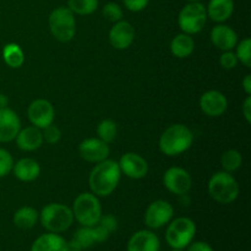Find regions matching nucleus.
<instances>
[{"label": "nucleus", "mask_w": 251, "mask_h": 251, "mask_svg": "<svg viewBox=\"0 0 251 251\" xmlns=\"http://www.w3.org/2000/svg\"><path fill=\"white\" fill-rule=\"evenodd\" d=\"M122 176L117 161L107 158L100 163H96L88 176L91 193L98 198H107L112 195L119 185Z\"/></svg>", "instance_id": "f257e3e1"}, {"label": "nucleus", "mask_w": 251, "mask_h": 251, "mask_svg": "<svg viewBox=\"0 0 251 251\" xmlns=\"http://www.w3.org/2000/svg\"><path fill=\"white\" fill-rule=\"evenodd\" d=\"M194 142V134L184 124H173L167 127L158 140V149L168 157H176L188 151Z\"/></svg>", "instance_id": "f03ea898"}, {"label": "nucleus", "mask_w": 251, "mask_h": 251, "mask_svg": "<svg viewBox=\"0 0 251 251\" xmlns=\"http://www.w3.org/2000/svg\"><path fill=\"white\" fill-rule=\"evenodd\" d=\"M74 218L71 207L59 202H51L44 206L39 212V222L42 227L50 233L66 232L73 226Z\"/></svg>", "instance_id": "7ed1b4c3"}, {"label": "nucleus", "mask_w": 251, "mask_h": 251, "mask_svg": "<svg viewBox=\"0 0 251 251\" xmlns=\"http://www.w3.org/2000/svg\"><path fill=\"white\" fill-rule=\"evenodd\" d=\"M208 195L218 203L229 205L234 202L240 193L239 184L232 173L220 171L212 174L207 183Z\"/></svg>", "instance_id": "20e7f679"}, {"label": "nucleus", "mask_w": 251, "mask_h": 251, "mask_svg": "<svg viewBox=\"0 0 251 251\" xmlns=\"http://www.w3.org/2000/svg\"><path fill=\"white\" fill-rule=\"evenodd\" d=\"M74 218L83 227H93L100 222L102 205L98 196L93 193H81L74 200L71 206Z\"/></svg>", "instance_id": "39448f33"}, {"label": "nucleus", "mask_w": 251, "mask_h": 251, "mask_svg": "<svg viewBox=\"0 0 251 251\" xmlns=\"http://www.w3.org/2000/svg\"><path fill=\"white\" fill-rule=\"evenodd\" d=\"M48 25L51 36L61 43H68L75 37L76 19L68 6L55 7L49 14Z\"/></svg>", "instance_id": "423d86ee"}, {"label": "nucleus", "mask_w": 251, "mask_h": 251, "mask_svg": "<svg viewBox=\"0 0 251 251\" xmlns=\"http://www.w3.org/2000/svg\"><path fill=\"white\" fill-rule=\"evenodd\" d=\"M166 242L172 249H186L196 235V225L191 218L178 217L168 223Z\"/></svg>", "instance_id": "0eeeda50"}, {"label": "nucleus", "mask_w": 251, "mask_h": 251, "mask_svg": "<svg viewBox=\"0 0 251 251\" xmlns=\"http://www.w3.org/2000/svg\"><path fill=\"white\" fill-rule=\"evenodd\" d=\"M207 12L206 6L200 1L188 2L183 9L179 11L178 25L181 32L186 34L199 33L202 31L207 22Z\"/></svg>", "instance_id": "6e6552de"}, {"label": "nucleus", "mask_w": 251, "mask_h": 251, "mask_svg": "<svg viewBox=\"0 0 251 251\" xmlns=\"http://www.w3.org/2000/svg\"><path fill=\"white\" fill-rule=\"evenodd\" d=\"M174 216V208L168 201L156 200L147 206L145 211L144 222L151 230L159 229L168 225Z\"/></svg>", "instance_id": "1a4fd4ad"}, {"label": "nucleus", "mask_w": 251, "mask_h": 251, "mask_svg": "<svg viewBox=\"0 0 251 251\" xmlns=\"http://www.w3.org/2000/svg\"><path fill=\"white\" fill-rule=\"evenodd\" d=\"M163 185L169 193L184 196L193 188V178L186 169L181 167H171L163 174Z\"/></svg>", "instance_id": "9d476101"}, {"label": "nucleus", "mask_w": 251, "mask_h": 251, "mask_svg": "<svg viewBox=\"0 0 251 251\" xmlns=\"http://www.w3.org/2000/svg\"><path fill=\"white\" fill-rule=\"evenodd\" d=\"M27 117L33 126L43 130L44 127L54 123L55 109L48 100L38 98L29 103L28 108H27Z\"/></svg>", "instance_id": "9b49d317"}, {"label": "nucleus", "mask_w": 251, "mask_h": 251, "mask_svg": "<svg viewBox=\"0 0 251 251\" xmlns=\"http://www.w3.org/2000/svg\"><path fill=\"white\" fill-rule=\"evenodd\" d=\"M78 154L88 163H100L109 157L110 147L98 137H88L78 145Z\"/></svg>", "instance_id": "f8f14e48"}, {"label": "nucleus", "mask_w": 251, "mask_h": 251, "mask_svg": "<svg viewBox=\"0 0 251 251\" xmlns=\"http://www.w3.org/2000/svg\"><path fill=\"white\" fill-rule=\"evenodd\" d=\"M119 168L122 174L134 180L144 179L149 173V163L146 159L135 152H126L120 157Z\"/></svg>", "instance_id": "ddd939ff"}, {"label": "nucleus", "mask_w": 251, "mask_h": 251, "mask_svg": "<svg viewBox=\"0 0 251 251\" xmlns=\"http://www.w3.org/2000/svg\"><path fill=\"white\" fill-rule=\"evenodd\" d=\"M201 110L207 117L218 118L227 112L228 100L225 93L217 90H210L202 93L199 100Z\"/></svg>", "instance_id": "4468645a"}, {"label": "nucleus", "mask_w": 251, "mask_h": 251, "mask_svg": "<svg viewBox=\"0 0 251 251\" xmlns=\"http://www.w3.org/2000/svg\"><path fill=\"white\" fill-rule=\"evenodd\" d=\"M109 38L110 46L118 50H125L129 48L135 39V28L129 21L120 20V21L113 24L112 28L109 29Z\"/></svg>", "instance_id": "2eb2a0df"}, {"label": "nucleus", "mask_w": 251, "mask_h": 251, "mask_svg": "<svg viewBox=\"0 0 251 251\" xmlns=\"http://www.w3.org/2000/svg\"><path fill=\"white\" fill-rule=\"evenodd\" d=\"M21 129V119L11 108H0V144H7L16 139Z\"/></svg>", "instance_id": "dca6fc26"}, {"label": "nucleus", "mask_w": 251, "mask_h": 251, "mask_svg": "<svg viewBox=\"0 0 251 251\" xmlns=\"http://www.w3.org/2000/svg\"><path fill=\"white\" fill-rule=\"evenodd\" d=\"M161 240L151 229H141L130 237L126 251H159Z\"/></svg>", "instance_id": "f3484780"}, {"label": "nucleus", "mask_w": 251, "mask_h": 251, "mask_svg": "<svg viewBox=\"0 0 251 251\" xmlns=\"http://www.w3.org/2000/svg\"><path fill=\"white\" fill-rule=\"evenodd\" d=\"M211 42L221 51L233 50L238 44V34L230 26L225 24H217L210 33Z\"/></svg>", "instance_id": "a211bd4d"}, {"label": "nucleus", "mask_w": 251, "mask_h": 251, "mask_svg": "<svg viewBox=\"0 0 251 251\" xmlns=\"http://www.w3.org/2000/svg\"><path fill=\"white\" fill-rule=\"evenodd\" d=\"M15 141H16L17 147L25 152L37 151L44 144L42 130L33 126V125L20 129Z\"/></svg>", "instance_id": "6ab92c4d"}, {"label": "nucleus", "mask_w": 251, "mask_h": 251, "mask_svg": "<svg viewBox=\"0 0 251 251\" xmlns=\"http://www.w3.org/2000/svg\"><path fill=\"white\" fill-rule=\"evenodd\" d=\"M11 172L17 180L24 181V183H31V181L36 180L41 174V166L36 159L25 157L14 163Z\"/></svg>", "instance_id": "aec40b11"}, {"label": "nucleus", "mask_w": 251, "mask_h": 251, "mask_svg": "<svg viewBox=\"0 0 251 251\" xmlns=\"http://www.w3.org/2000/svg\"><path fill=\"white\" fill-rule=\"evenodd\" d=\"M207 17L216 24H223L234 12V1L233 0H210L206 6Z\"/></svg>", "instance_id": "412c9836"}, {"label": "nucleus", "mask_w": 251, "mask_h": 251, "mask_svg": "<svg viewBox=\"0 0 251 251\" xmlns=\"http://www.w3.org/2000/svg\"><path fill=\"white\" fill-rule=\"evenodd\" d=\"M29 251H66V240L58 233L47 232L32 243Z\"/></svg>", "instance_id": "4be33fe9"}, {"label": "nucleus", "mask_w": 251, "mask_h": 251, "mask_svg": "<svg viewBox=\"0 0 251 251\" xmlns=\"http://www.w3.org/2000/svg\"><path fill=\"white\" fill-rule=\"evenodd\" d=\"M169 48H171L172 54L176 58H188L193 54L194 49H195V41H194L193 36L181 32L172 39Z\"/></svg>", "instance_id": "5701e85b"}, {"label": "nucleus", "mask_w": 251, "mask_h": 251, "mask_svg": "<svg viewBox=\"0 0 251 251\" xmlns=\"http://www.w3.org/2000/svg\"><path fill=\"white\" fill-rule=\"evenodd\" d=\"M39 220V212L31 206H22L12 216V222L19 229L28 230L37 225Z\"/></svg>", "instance_id": "b1692460"}, {"label": "nucleus", "mask_w": 251, "mask_h": 251, "mask_svg": "<svg viewBox=\"0 0 251 251\" xmlns=\"http://www.w3.org/2000/svg\"><path fill=\"white\" fill-rule=\"evenodd\" d=\"M2 60L9 68L19 69L25 63V53L17 43L5 44L1 51Z\"/></svg>", "instance_id": "393cba45"}, {"label": "nucleus", "mask_w": 251, "mask_h": 251, "mask_svg": "<svg viewBox=\"0 0 251 251\" xmlns=\"http://www.w3.org/2000/svg\"><path fill=\"white\" fill-rule=\"evenodd\" d=\"M100 6L98 0H68V9L74 15L87 16L93 14Z\"/></svg>", "instance_id": "a878e982"}, {"label": "nucleus", "mask_w": 251, "mask_h": 251, "mask_svg": "<svg viewBox=\"0 0 251 251\" xmlns=\"http://www.w3.org/2000/svg\"><path fill=\"white\" fill-rule=\"evenodd\" d=\"M242 164L243 156L238 150H227L221 157V166H222L223 171L228 172V173H233V172L238 171L242 167Z\"/></svg>", "instance_id": "bb28decb"}, {"label": "nucleus", "mask_w": 251, "mask_h": 251, "mask_svg": "<svg viewBox=\"0 0 251 251\" xmlns=\"http://www.w3.org/2000/svg\"><path fill=\"white\" fill-rule=\"evenodd\" d=\"M118 125L114 120L104 119L97 125V137L105 144H112L117 139Z\"/></svg>", "instance_id": "cd10ccee"}, {"label": "nucleus", "mask_w": 251, "mask_h": 251, "mask_svg": "<svg viewBox=\"0 0 251 251\" xmlns=\"http://www.w3.org/2000/svg\"><path fill=\"white\" fill-rule=\"evenodd\" d=\"M235 55L239 63L247 68H251V39L244 38L235 46Z\"/></svg>", "instance_id": "c85d7f7f"}, {"label": "nucleus", "mask_w": 251, "mask_h": 251, "mask_svg": "<svg viewBox=\"0 0 251 251\" xmlns=\"http://www.w3.org/2000/svg\"><path fill=\"white\" fill-rule=\"evenodd\" d=\"M74 239L83 248V249H88V248L92 247L93 244H96L95 242V235H93V229L92 227H81L76 230V233L74 234Z\"/></svg>", "instance_id": "c756f323"}, {"label": "nucleus", "mask_w": 251, "mask_h": 251, "mask_svg": "<svg viewBox=\"0 0 251 251\" xmlns=\"http://www.w3.org/2000/svg\"><path fill=\"white\" fill-rule=\"evenodd\" d=\"M102 15L104 16V19L107 20V21L115 24V22L123 20V9L119 4H117V2L109 1L103 6Z\"/></svg>", "instance_id": "7c9ffc66"}, {"label": "nucleus", "mask_w": 251, "mask_h": 251, "mask_svg": "<svg viewBox=\"0 0 251 251\" xmlns=\"http://www.w3.org/2000/svg\"><path fill=\"white\" fill-rule=\"evenodd\" d=\"M14 158L7 150L0 147V179L9 176L14 167Z\"/></svg>", "instance_id": "2f4dec72"}, {"label": "nucleus", "mask_w": 251, "mask_h": 251, "mask_svg": "<svg viewBox=\"0 0 251 251\" xmlns=\"http://www.w3.org/2000/svg\"><path fill=\"white\" fill-rule=\"evenodd\" d=\"M42 134H43L44 142H47V144L49 145L58 144L61 140V130L59 129L56 125H54V123L48 125L47 127H44V129L42 130Z\"/></svg>", "instance_id": "473e14b6"}, {"label": "nucleus", "mask_w": 251, "mask_h": 251, "mask_svg": "<svg viewBox=\"0 0 251 251\" xmlns=\"http://www.w3.org/2000/svg\"><path fill=\"white\" fill-rule=\"evenodd\" d=\"M220 64L226 70H232V69L237 68V65L239 64V60H238L237 55H235V51L227 50L222 51V54H221Z\"/></svg>", "instance_id": "72a5a7b5"}, {"label": "nucleus", "mask_w": 251, "mask_h": 251, "mask_svg": "<svg viewBox=\"0 0 251 251\" xmlns=\"http://www.w3.org/2000/svg\"><path fill=\"white\" fill-rule=\"evenodd\" d=\"M98 225L102 226L103 228H105V229H107L108 232L112 234V233L117 232L119 223H118V220H117V217H115V216H113V215H102V216H100Z\"/></svg>", "instance_id": "f704fd0d"}, {"label": "nucleus", "mask_w": 251, "mask_h": 251, "mask_svg": "<svg viewBox=\"0 0 251 251\" xmlns=\"http://www.w3.org/2000/svg\"><path fill=\"white\" fill-rule=\"evenodd\" d=\"M123 2L129 11L140 12L146 9L150 0H123Z\"/></svg>", "instance_id": "c9c22d12"}, {"label": "nucleus", "mask_w": 251, "mask_h": 251, "mask_svg": "<svg viewBox=\"0 0 251 251\" xmlns=\"http://www.w3.org/2000/svg\"><path fill=\"white\" fill-rule=\"evenodd\" d=\"M92 229H93V235H95L96 244H98V243H104L109 239L110 233L108 232L105 228H103L102 226L98 225V223L96 226H93Z\"/></svg>", "instance_id": "e433bc0d"}, {"label": "nucleus", "mask_w": 251, "mask_h": 251, "mask_svg": "<svg viewBox=\"0 0 251 251\" xmlns=\"http://www.w3.org/2000/svg\"><path fill=\"white\" fill-rule=\"evenodd\" d=\"M186 251H215L213 248L211 247L208 243L206 242H191L190 244L186 247Z\"/></svg>", "instance_id": "4c0bfd02"}, {"label": "nucleus", "mask_w": 251, "mask_h": 251, "mask_svg": "<svg viewBox=\"0 0 251 251\" xmlns=\"http://www.w3.org/2000/svg\"><path fill=\"white\" fill-rule=\"evenodd\" d=\"M242 113L244 115L245 120H247L248 124L251 123V96H247L244 103L242 105Z\"/></svg>", "instance_id": "58836bf2"}, {"label": "nucleus", "mask_w": 251, "mask_h": 251, "mask_svg": "<svg viewBox=\"0 0 251 251\" xmlns=\"http://www.w3.org/2000/svg\"><path fill=\"white\" fill-rule=\"evenodd\" d=\"M242 86H243V90H244L245 95L247 96H251V75L248 74L242 81Z\"/></svg>", "instance_id": "ea45409f"}, {"label": "nucleus", "mask_w": 251, "mask_h": 251, "mask_svg": "<svg viewBox=\"0 0 251 251\" xmlns=\"http://www.w3.org/2000/svg\"><path fill=\"white\" fill-rule=\"evenodd\" d=\"M83 248L76 242L75 239H71L70 242H66V251H82Z\"/></svg>", "instance_id": "a19ab883"}, {"label": "nucleus", "mask_w": 251, "mask_h": 251, "mask_svg": "<svg viewBox=\"0 0 251 251\" xmlns=\"http://www.w3.org/2000/svg\"><path fill=\"white\" fill-rule=\"evenodd\" d=\"M7 104H9V98L2 95V93H0V108L7 107Z\"/></svg>", "instance_id": "79ce46f5"}, {"label": "nucleus", "mask_w": 251, "mask_h": 251, "mask_svg": "<svg viewBox=\"0 0 251 251\" xmlns=\"http://www.w3.org/2000/svg\"><path fill=\"white\" fill-rule=\"evenodd\" d=\"M188 2H191V1H200V0H186Z\"/></svg>", "instance_id": "37998d69"}, {"label": "nucleus", "mask_w": 251, "mask_h": 251, "mask_svg": "<svg viewBox=\"0 0 251 251\" xmlns=\"http://www.w3.org/2000/svg\"><path fill=\"white\" fill-rule=\"evenodd\" d=\"M171 251H184V250H181V249H172Z\"/></svg>", "instance_id": "c03bdc74"}]
</instances>
